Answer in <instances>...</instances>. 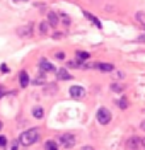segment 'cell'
<instances>
[{
    "label": "cell",
    "mask_w": 145,
    "mask_h": 150,
    "mask_svg": "<svg viewBox=\"0 0 145 150\" xmlns=\"http://www.w3.org/2000/svg\"><path fill=\"white\" fill-rule=\"evenodd\" d=\"M38 140H39V130L38 128H29V130L22 131L21 137H19V143L24 145V147H31V145H34Z\"/></svg>",
    "instance_id": "cell-1"
},
{
    "label": "cell",
    "mask_w": 145,
    "mask_h": 150,
    "mask_svg": "<svg viewBox=\"0 0 145 150\" xmlns=\"http://www.w3.org/2000/svg\"><path fill=\"white\" fill-rule=\"evenodd\" d=\"M97 121H99V125H109L111 123V120H113V114H111V111L108 109V108H99L97 109V114H96Z\"/></svg>",
    "instance_id": "cell-2"
},
{
    "label": "cell",
    "mask_w": 145,
    "mask_h": 150,
    "mask_svg": "<svg viewBox=\"0 0 145 150\" xmlns=\"http://www.w3.org/2000/svg\"><path fill=\"white\" fill-rule=\"evenodd\" d=\"M60 143L63 145V149H72L75 145V137L70 133H63V135H60Z\"/></svg>",
    "instance_id": "cell-3"
},
{
    "label": "cell",
    "mask_w": 145,
    "mask_h": 150,
    "mask_svg": "<svg viewBox=\"0 0 145 150\" xmlns=\"http://www.w3.org/2000/svg\"><path fill=\"white\" fill-rule=\"evenodd\" d=\"M17 34H19L21 38H28L33 34V24L29 22V24H26V26H21V28H17Z\"/></svg>",
    "instance_id": "cell-4"
},
{
    "label": "cell",
    "mask_w": 145,
    "mask_h": 150,
    "mask_svg": "<svg viewBox=\"0 0 145 150\" xmlns=\"http://www.w3.org/2000/svg\"><path fill=\"white\" fill-rule=\"evenodd\" d=\"M39 68H41V72H55V65L50 63L46 58H41L39 60Z\"/></svg>",
    "instance_id": "cell-5"
},
{
    "label": "cell",
    "mask_w": 145,
    "mask_h": 150,
    "mask_svg": "<svg viewBox=\"0 0 145 150\" xmlns=\"http://www.w3.org/2000/svg\"><path fill=\"white\" fill-rule=\"evenodd\" d=\"M70 96H72L74 99H80V97L84 96V87H82V85H74V87H70Z\"/></svg>",
    "instance_id": "cell-6"
},
{
    "label": "cell",
    "mask_w": 145,
    "mask_h": 150,
    "mask_svg": "<svg viewBox=\"0 0 145 150\" xmlns=\"http://www.w3.org/2000/svg\"><path fill=\"white\" fill-rule=\"evenodd\" d=\"M84 16H86V17L89 19V21H91V22H92L97 29H103V24H101V21H99L96 16H92V14H91V12H87V10H84Z\"/></svg>",
    "instance_id": "cell-7"
},
{
    "label": "cell",
    "mask_w": 145,
    "mask_h": 150,
    "mask_svg": "<svg viewBox=\"0 0 145 150\" xmlns=\"http://www.w3.org/2000/svg\"><path fill=\"white\" fill-rule=\"evenodd\" d=\"M19 84H21L22 89H26V87L29 85V75H28V72H21V74H19Z\"/></svg>",
    "instance_id": "cell-8"
},
{
    "label": "cell",
    "mask_w": 145,
    "mask_h": 150,
    "mask_svg": "<svg viewBox=\"0 0 145 150\" xmlns=\"http://www.w3.org/2000/svg\"><path fill=\"white\" fill-rule=\"evenodd\" d=\"M58 22H60V21H58V16L55 14V12H50L48 14V24L51 26V28H57Z\"/></svg>",
    "instance_id": "cell-9"
},
{
    "label": "cell",
    "mask_w": 145,
    "mask_h": 150,
    "mask_svg": "<svg viewBox=\"0 0 145 150\" xmlns=\"http://www.w3.org/2000/svg\"><path fill=\"white\" fill-rule=\"evenodd\" d=\"M58 79H60V80H70V79H72V75L68 74L67 70L60 68V70H58Z\"/></svg>",
    "instance_id": "cell-10"
},
{
    "label": "cell",
    "mask_w": 145,
    "mask_h": 150,
    "mask_svg": "<svg viewBox=\"0 0 145 150\" xmlns=\"http://www.w3.org/2000/svg\"><path fill=\"white\" fill-rule=\"evenodd\" d=\"M138 138H137V137H132V138H130V140H128V147H130V149L132 150H137L138 149Z\"/></svg>",
    "instance_id": "cell-11"
},
{
    "label": "cell",
    "mask_w": 145,
    "mask_h": 150,
    "mask_svg": "<svg viewBox=\"0 0 145 150\" xmlns=\"http://www.w3.org/2000/svg\"><path fill=\"white\" fill-rule=\"evenodd\" d=\"M5 150H17L19 149V140H14V142H9L5 147H4Z\"/></svg>",
    "instance_id": "cell-12"
},
{
    "label": "cell",
    "mask_w": 145,
    "mask_h": 150,
    "mask_svg": "<svg viewBox=\"0 0 145 150\" xmlns=\"http://www.w3.org/2000/svg\"><path fill=\"white\" fill-rule=\"evenodd\" d=\"M97 68H99V70H103V72H111L115 67L111 65V63H99V65H97Z\"/></svg>",
    "instance_id": "cell-13"
},
{
    "label": "cell",
    "mask_w": 145,
    "mask_h": 150,
    "mask_svg": "<svg viewBox=\"0 0 145 150\" xmlns=\"http://www.w3.org/2000/svg\"><path fill=\"white\" fill-rule=\"evenodd\" d=\"M43 114H45V111H43V108H39V106L33 109V116H34V118H38V120L43 118Z\"/></svg>",
    "instance_id": "cell-14"
},
{
    "label": "cell",
    "mask_w": 145,
    "mask_h": 150,
    "mask_svg": "<svg viewBox=\"0 0 145 150\" xmlns=\"http://www.w3.org/2000/svg\"><path fill=\"white\" fill-rule=\"evenodd\" d=\"M45 149L46 150H58V147H57V143L53 140H48L46 143H45Z\"/></svg>",
    "instance_id": "cell-15"
},
{
    "label": "cell",
    "mask_w": 145,
    "mask_h": 150,
    "mask_svg": "<svg viewBox=\"0 0 145 150\" xmlns=\"http://www.w3.org/2000/svg\"><path fill=\"white\" fill-rule=\"evenodd\" d=\"M48 21H43V22H41V26H39V33H41V34H46V33H48Z\"/></svg>",
    "instance_id": "cell-16"
},
{
    "label": "cell",
    "mask_w": 145,
    "mask_h": 150,
    "mask_svg": "<svg viewBox=\"0 0 145 150\" xmlns=\"http://www.w3.org/2000/svg\"><path fill=\"white\" fill-rule=\"evenodd\" d=\"M68 67H84V63H82V60H70L68 62Z\"/></svg>",
    "instance_id": "cell-17"
},
{
    "label": "cell",
    "mask_w": 145,
    "mask_h": 150,
    "mask_svg": "<svg viewBox=\"0 0 145 150\" xmlns=\"http://www.w3.org/2000/svg\"><path fill=\"white\" fill-rule=\"evenodd\" d=\"M118 106H120L121 109H126V108H128V99H126V97H121V99L118 101Z\"/></svg>",
    "instance_id": "cell-18"
},
{
    "label": "cell",
    "mask_w": 145,
    "mask_h": 150,
    "mask_svg": "<svg viewBox=\"0 0 145 150\" xmlns=\"http://www.w3.org/2000/svg\"><path fill=\"white\" fill-rule=\"evenodd\" d=\"M60 19H62V22H63L65 26H68V24H70V17H68L67 14H60Z\"/></svg>",
    "instance_id": "cell-19"
},
{
    "label": "cell",
    "mask_w": 145,
    "mask_h": 150,
    "mask_svg": "<svg viewBox=\"0 0 145 150\" xmlns=\"http://www.w3.org/2000/svg\"><path fill=\"white\" fill-rule=\"evenodd\" d=\"M77 56H79V60H89V53H86V51H79Z\"/></svg>",
    "instance_id": "cell-20"
},
{
    "label": "cell",
    "mask_w": 145,
    "mask_h": 150,
    "mask_svg": "<svg viewBox=\"0 0 145 150\" xmlns=\"http://www.w3.org/2000/svg\"><path fill=\"white\" fill-rule=\"evenodd\" d=\"M111 91H115V92H121V91H123V87H121V85H118V84H113V85H111Z\"/></svg>",
    "instance_id": "cell-21"
},
{
    "label": "cell",
    "mask_w": 145,
    "mask_h": 150,
    "mask_svg": "<svg viewBox=\"0 0 145 150\" xmlns=\"http://www.w3.org/2000/svg\"><path fill=\"white\" fill-rule=\"evenodd\" d=\"M137 19H138L142 24H145V14L144 12H138V14H137Z\"/></svg>",
    "instance_id": "cell-22"
},
{
    "label": "cell",
    "mask_w": 145,
    "mask_h": 150,
    "mask_svg": "<svg viewBox=\"0 0 145 150\" xmlns=\"http://www.w3.org/2000/svg\"><path fill=\"white\" fill-rule=\"evenodd\" d=\"M7 145V138L5 137H0V147H5Z\"/></svg>",
    "instance_id": "cell-23"
},
{
    "label": "cell",
    "mask_w": 145,
    "mask_h": 150,
    "mask_svg": "<svg viewBox=\"0 0 145 150\" xmlns=\"http://www.w3.org/2000/svg\"><path fill=\"white\" fill-rule=\"evenodd\" d=\"M45 82V79L43 77H39V79H34V84H43Z\"/></svg>",
    "instance_id": "cell-24"
},
{
    "label": "cell",
    "mask_w": 145,
    "mask_h": 150,
    "mask_svg": "<svg viewBox=\"0 0 145 150\" xmlns=\"http://www.w3.org/2000/svg\"><path fill=\"white\" fill-rule=\"evenodd\" d=\"M57 58L58 60H63L65 58V53H57Z\"/></svg>",
    "instance_id": "cell-25"
},
{
    "label": "cell",
    "mask_w": 145,
    "mask_h": 150,
    "mask_svg": "<svg viewBox=\"0 0 145 150\" xmlns=\"http://www.w3.org/2000/svg\"><path fill=\"white\" fill-rule=\"evenodd\" d=\"M138 41H140V43H145V34H142V36H138Z\"/></svg>",
    "instance_id": "cell-26"
},
{
    "label": "cell",
    "mask_w": 145,
    "mask_h": 150,
    "mask_svg": "<svg viewBox=\"0 0 145 150\" xmlns=\"http://www.w3.org/2000/svg\"><path fill=\"white\" fill-rule=\"evenodd\" d=\"M4 96V87H0V97Z\"/></svg>",
    "instance_id": "cell-27"
},
{
    "label": "cell",
    "mask_w": 145,
    "mask_h": 150,
    "mask_svg": "<svg viewBox=\"0 0 145 150\" xmlns=\"http://www.w3.org/2000/svg\"><path fill=\"white\" fill-rule=\"evenodd\" d=\"M82 150H94V149H92V147H84Z\"/></svg>",
    "instance_id": "cell-28"
},
{
    "label": "cell",
    "mask_w": 145,
    "mask_h": 150,
    "mask_svg": "<svg viewBox=\"0 0 145 150\" xmlns=\"http://www.w3.org/2000/svg\"><path fill=\"white\" fill-rule=\"evenodd\" d=\"M142 147H144V149H145V138H144V140H142Z\"/></svg>",
    "instance_id": "cell-29"
},
{
    "label": "cell",
    "mask_w": 145,
    "mask_h": 150,
    "mask_svg": "<svg viewBox=\"0 0 145 150\" xmlns=\"http://www.w3.org/2000/svg\"><path fill=\"white\" fill-rule=\"evenodd\" d=\"M142 128H144V130H145V121H144V123H142Z\"/></svg>",
    "instance_id": "cell-30"
},
{
    "label": "cell",
    "mask_w": 145,
    "mask_h": 150,
    "mask_svg": "<svg viewBox=\"0 0 145 150\" xmlns=\"http://www.w3.org/2000/svg\"><path fill=\"white\" fill-rule=\"evenodd\" d=\"M14 2H26V0H14Z\"/></svg>",
    "instance_id": "cell-31"
},
{
    "label": "cell",
    "mask_w": 145,
    "mask_h": 150,
    "mask_svg": "<svg viewBox=\"0 0 145 150\" xmlns=\"http://www.w3.org/2000/svg\"><path fill=\"white\" fill-rule=\"evenodd\" d=\"M0 130H2V121H0Z\"/></svg>",
    "instance_id": "cell-32"
}]
</instances>
